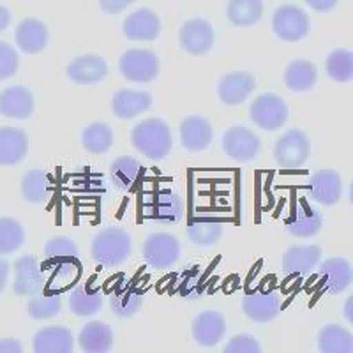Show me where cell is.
<instances>
[{"mask_svg":"<svg viewBox=\"0 0 353 353\" xmlns=\"http://www.w3.org/2000/svg\"><path fill=\"white\" fill-rule=\"evenodd\" d=\"M113 140H115L113 129L106 122L96 121L81 131V145L87 152L94 156L108 152L112 149Z\"/></svg>","mask_w":353,"mask_h":353,"instance_id":"34","label":"cell"},{"mask_svg":"<svg viewBox=\"0 0 353 353\" xmlns=\"http://www.w3.org/2000/svg\"><path fill=\"white\" fill-rule=\"evenodd\" d=\"M141 214L150 223L157 225H176L184 217L182 198L172 189L161 188L141 198Z\"/></svg>","mask_w":353,"mask_h":353,"instance_id":"3","label":"cell"},{"mask_svg":"<svg viewBox=\"0 0 353 353\" xmlns=\"http://www.w3.org/2000/svg\"><path fill=\"white\" fill-rule=\"evenodd\" d=\"M256 88V78L248 71L226 72L217 81V96L226 106L242 105Z\"/></svg>","mask_w":353,"mask_h":353,"instance_id":"11","label":"cell"},{"mask_svg":"<svg viewBox=\"0 0 353 353\" xmlns=\"http://www.w3.org/2000/svg\"><path fill=\"white\" fill-rule=\"evenodd\" d=\"M11 25V11L4 6H0V32Z\"/></svg>","mask_w":353,"mask_h":353,"instance_id":"49","label":"cell"},{"mask_svg":"<svg viewBox=\"0 0 353 353\" xmlns=\"http://www.w3.org/2000/svg\"><path fill=\"white\" fill-rule=\"evenodd\" d=\"M159 69V57L150 50H128L119 59V71L132 83H150L157 78Z\"/></svg>","mask_w":353,"mask_h":353,"instance_id":"7","label":"cell"},{"mask_svg":"<svg viewBox=\"0 0 353 353\" xmlns=\"http://www.w3.org/2000/svg\"><path fill=\"white\" fill-rule=\"evenodd\" d=\"M44 258L52 263V261L72 260V258H80V248L77 241L69 237H52L44 244Z\"/></svg>","mask_w":353,"mask_h":353,"instance_id":"40","label":"cell"},{"mask_svg":"<svg viewBox=\"0 0 353 353\" xmlns=\"http://www.w3.org/2000/svg\"><path fill=\"white\" fill-rule=\"evenodd\" d=\"M48 173L44 170L34 168L25 172L23 179H21V196L25 201L32 205L43 203L48 196Z\"/></svg>","mask_w":353,"mask_h":353,"instance_id":"36","label":"cell"},{"mask_svg":"<svg viewBox=\"0 0 353 353\" xmlns=\"http://www.w3.org/2000/svg\"><path fill=\"white\" fill-rule=\"evenodd\" d=\"M68 78L77 85H96L108 77V64L103 57L87 53L72 59L68 64Z\"/></svg>","mask_w":353,"mask_h":353,"instance_id":"16","label":"cell"},{"mask_svg":"<svg viewBox=\"0 0 353 353\" xmlns=\"http://www.w3.org/2000/svg\"><path fill=\"white\" fill-rule=\"evenodd\" d=\"M21 343L12 337H6L0 339V353H20L21 352Z\"/></svg>","mask_w":353,"mask_h":353,"instance_id":"47","label":"cell"},{"mask_svg":"<svg viewBox=\"0 0 353 353\" xmlns=\"http://www.w3.org/2000/svg\"><path fill=\"white\" fill-rule=\"evenodd\" d=\"M122 32L129 41H156L161 34V20L150 9H137L124 20Z\"/></svg>","mask_w":353,"mask_h":353,"instance_id":"23","label":"cell"},{"mask_svg":"<svg viewBox=\"0 0 353 353\" xmlns=\"http://www.w3.org/2000/svg\"><path fill=\"white\" fill-rule=\"evenodd\" d=\"M193 339L203 348H212L219 345L226 334V320L219 311H201L194 316L191 325Z\"/></svg>","mask_w":353,"mask_h":353,"instance_id":"17","label":"cell"},{"mask_svg":"<svg viewBox=\"0 0 353 353\" xmlns=\"http://www.w3.org/2000/svg\"><path fill=\"white\" fill-rule=\"evenodd\" d=\"M179 293H181V297L188 299V301H198V299L203 297V274L196 269L188 270L179 283Z\"/></svg>","mask_w":353,"mask_h":353,"instance_id":"42","label":"cell"},{"mask_svg":"<svg viewBox=\"0 0 353 353\" xmlns=\"http://www.w3.org/2000/svg\"><path fill=\"white\" fill-rule=\"evenodd\" d=\"M318 267V276L323 283V290L330 295H339L346 292L353 281V269L350 261L343 256L327 258L325 261H320Z\"/></svg>","mask_w":353,"mask_h":353,"instance_id":"15","label":"cell"},{"mask_svg":"<svg viewBox=\"0 0 353 353\" xmlns=\"http://www.w3.org/2000/svg\"><path fill=\"white\" fill-rule=\"evenodd\" d=\"M327 74L337 83H348L353 78V53L350 50H332L327 57Z\"/></svg>","mask_w":353,"mask_h":353,"instance_id":"38","label":"cell"},{"mask_svg":"<svg viewBox=\"0 0 353 353\" xmlns=\"http://www.w3.org/2000/svg\"><path fill=\"white\" fill-rule=\"evenodd\" d=\"M279 309V295L270 290H256L242 299V313L254 323H269L276 320Z\"/></svg>","mask_w":353,"mask_h":353,"instance_id":"14","label":"cell"},{"mask_svg":"<svg viewBox=\"0 0 353 353\" xmlns=\"http://www.w3.org/2000/svg\"><path fill=\"white\" fill-rule=\"evenodd\" d=\"M309 198L323 207H334L343 198V181L336 170H318L309 176Z\"/></svg>","mask_w":353,"mask_h":353,"instance_id":"12","label":"cell"},{"mask_svg":"<svg viewBox=\"0 0 353 353\" xmlns=\"http://www.w3.org/2000/svg\"><path fill=\"white\" fill-rule=\"evenodd\" d=\"M223 152L237 163H249L260 156L261 141L245 125H233L223 134Z\"/></svg>","mask_w":353,"mask_h":353,"instance_id":"9","label":"cell"},{"mask_svg":"<svg viewBox=\"0 0 353 353\" xmlns=\"http://www.w3.org/2000/svg\"><path fill=\"white\" fill-rule=\"evenodd\" d=\"M132 147L149 159H165L173 149V134L163 119H147L131 131Z\"/></svg>","mask_w":353,"mask_h":353,"instance_id":"2","label":"cell"},{"mask_svg":"<svg viewBox=\"0 0 353 353\" xmlns=\"http://www.w3.org/2000/svg\"><path fill=\"white\" fill-rule=\"evenodd\" d=\"M143 172L145 170L140 159L132 156H121L117 157L115 161H112V165L108 168V176L117 191L131 193V191L137 189L138 182L143 176Z\"/></svg>","mask_w":353,"mask_h":353,"instance_id":"22","label":"cell"},{"mask_svg":"<svg viewBox=\"0 0 353 353\" xmlns=\"http://www.w3.org/2000/svg\"><path fill=\"white\" fill-rule=\"evenodd\" d=\"M321 261V249L318 245H292L283 253L281 270L286 276H307Z\"/></svg>","mask_w":353,"mask_h":353,"instance_id":"18","label":"cell"},{"mask_svg":"<svg viewBox=\"0 0 353 353\" xmlns=\"http://www.w3.org/2000/svg\"><path fill=\"white\" fill-rule=\"evenodd\" d=\"M311 154V143L301 129H290L277 138L274 145V159L283 170H297L305 165Z\"/></svg>","mask_w":353,"mask_h":353,"instance_id":"4","label":"cell"},{"mask_svg":"<svg viewBox=\"0 0 353 353\" xmlns=\"http://www.w3.org/2000/svg\"><path fill=\"white\" fill-rule=\"evenodd\" d=\"M249 117L263 131H277L288 122V105L277 94H260L249 106Z\"/></svg>","mask_w":353,"mask_h":353,"instance_id":"6","label":"cell"},{"mask_svg":"<svg viewBox=\"0 0 353 353\" xmlns=\"http://www.w3.org/2000/svg\"><path fill=\"white\" fill-rule=\"evenodd\" d=\"M318 350L321 353H352L353 336L339 323H327L318 332Z\"/></svg>","mask_w":353,"mask_h":353,"instance_id":"33","label":"cell"},{"mask_svg":"<svg viewBox=\"0 0 353 353\" xmlns=\"http://www.w3.org/2000/svg\"><path fill=\"white\" fill-rule=\"evenodd\" d=\"M62 311V297L59 293H36L27 304V313L32 320H50Z\"/></svg>","mask_w":353,"mask_h":353,"instance_id":"37","label":"cell"},{"mask_svg":"<svg viewBox=\"0 0 353 353\" xmlns=\"http://www.w3.org/2000/svg\"><path fill=\"white\" fill-rule=\"evenodd\" d=\"M50 41L48 27L37 18H25L17 27L18 48L27 55H37L46 50Z\"/></svg>","mask_w":353,"mask_h":353,"instance_id":"28","label":"cell"},{"mask_svg":"<svg viewBox=\"0 0 353 353\" xmlns=\"http://www.w3.org/2000/svg\"><path fill=\"white\" fill-rule=\"evenodd\" d=\"M34 108H36V101H34L32 92L23 85L8 87L0 94V115L8 119L25 121L32 115Z\"/></svg>","mask_w":353,"mask_h":353,"instance_id":"21","label":"cell"},{"mask_svg":"<svg viewBox=\"0 0 353 353\" xmlns=\"http://www.w3.org/2000/svg\"><path fill=\"white\" fill-rule=\"evenodd\" d=\"M32 348L37 353H71L74 350V337L64 325L43 327L34 334Z\"/></svg>","mask_w":353,"mask_h":353,"instance_id":"25","label":"cell"},{"mask_svg":"<svg viewBox=\"0 0 353 353\" xmlns=\"http://www.w3.org/2000/svg\"><path fill=\"white\" fill-rule=\"evenodd\" d=\"M134 2L137 0H99V9L105 14H119V12H122L125 8L134 4Z\"/></svg>","mask_w":353,"mask_h":353,"instance_id":"45","label":"cell"},{"mask_svg":"<svg viewBox=\"0 0 353 353\" xmlns=\"http://www.w3.org/2000/svg\"><path fill=\"white\" fill-rule=\"evenodd\" d=\"M216 43V30L203 18H191L179 30V44L185 53L207 55Z\"/></svg>","mask_w":353,"mask_h":353,"instance_id":"10","label":"cell"},{"mask_svg":"<svg viewBox=\"0 0 353 353\" xmlns=\"http://www.w3.org/2000/svg\"><path fill=\"white\" fill-rule=\"evenodd\" d=\"M352 305H353V297H350L348 301L345 302V316H346V321H350V323H352V321H353Z\"/></svg>","mask_w":353,"mask_h":353,"instance_id":"50","label":"cell"},{"mask_svg":"<svg viewBox=\"0 0 353 353\" xmlns=\"http://www.w3.org/2000/svg\"><path fill=\"white\" fill-rule=\"evenodd\" d=\"M323 226V216L320 209H316L311 201L301 198L293 209L292 216L286 221V230L290 235L297 239H311L314 237Z\"/></svg>","mask_w":353,"mask_h":353,"instance_id":"13","label":"cell"},{"mask_svg":"<svg viewBox=\"0 0 353 353\" xmlns=\"http://www.w3.org/2000/svg\"><path fill=\"white\" fill-rule=\"evenodd\" d=\"M132 253V239L128 230L121 226H110V228L101 230L97 235H94L90 242V256L97 265L105 269L119 267Z\"/></svg>","mask_w":353,"mask_h":353,"instance_id":"1","label":"cell"},{"mask_svg":"<svg viewBox=\"0 0 353 353\" xmlns=\"http://www.w3.org/2000/svg\"><path fill=\"white\" fill-rule=\"evenodd\" d=\"M8 279H9V263L0 258V293L4 292L6 286H8Z\"/></svg>","mask_w":353,"mask_h":353,"instance_id":"48","label":"cell"},{"mask_svg":"<svg viewBox=\"0 0 353 353\" xmlns=\"http://www.w3.org/2000/svg\"><path fill=\"white\" fill-rule=\"evenodd\" d=\"M12 290L18 297H32L43 292V272L39 261L32 254H25L14 263V283Z\"/></svg>","mask_w":353,"mask_h":353,"instance_id":"20","label":"cell"},{"mask_svg":"<svg viewBox=\"0 0 353 353\" xmlns=\"http://www.w3.org/2000/svg\"><path fill=\"white\" fill-rule=\"evenodd\" d=\"M223 230H225V225L221 219L210 216V214H198L189 219L188 239L194 245L210 248L223 237Z\"/></svg>","mask_w":353,"mask_h":353,"instance_id":"29","label":"cell"},{"mask_svg":"<svg viewBox=\"0 0 353 353\" xmlns=\"http://www.w3.org/2000/svg\"><path fill=\"white\" fill-rule=\"evenodd\" d=\"M339 0H305V4L316 12H329L337 6Z\"/></svg>","mask_w":353,"mask_h":353,"instance_id":"46","label":"cell"},{"mask_svg":"<svg viewBox=\"0 0 353 353\" xmlns=\"http://www.w3.org/2000/svg\"><path fill=\"white\" fill-rule=\"evenodd\" d=\"M25 242V230L21 223L11 217L0 219V254H12Z\"/></svg>","mask_w":353,"mask_h":353,"instance_id":"39","label":"cell"},{"mask_svg":"<svg viewBox=\"0 0 353 353\" xmlns=\"http://www.w3.org/2000/svg\"><path fill=\"white\" fill-rule=\"evenodd\" d=\"M226 17L235 27H253L263 17L261 0H230Z\"/></svg>","mask_w":353,"mask_h":353,"instance_id":"35","label":"cell"},{"mask_svg":"<svg viewBox=\"0 0 353 353\" xmlns=\"http://www.w3.org/2000/svg\"><path fill=\"white\" fill-rule=\"evenodd\" d=\"M18 68H20V59L17 50L11 44L0 41V81L14 77Z\"/></svg>","mask_w":353,"mask_h":353,"instance_id":"43","label":"cell"},{"mask_svg":"<svg viewBox=\"0 0 353 353\" xmlns=\"http://www.w3.org/2000/svg\"><path fill=\"white\" fill-rule=\"evenodd\" d=\"M181 242L172 233H150L143 242V260L154 270H168L181 260Z\"/></svg>","mask_w":353,"mask_h":353,"instance_id":"5","label":"cell"},{"mask_svg":"<svg viewBox=\"0 0 353 353\" xmlns=\"http://www.w3.org/2000/svg\"><path fill=\"white\" fill-rule=\"evenodd\" d=\"M272 30L279 39L286 43H297L309 34L311 21L307 12L297 6H279L272 14Z\"/></svg>","mask_w":353,"mask_h":353,"instance_id":"8","label":"cell"},{"mask_svg":"<svg viewBox=\"0 0 353 353\" xmlns=\"http://www.w3.org/2000/svg\"><path fill=\"white\" fill-rule=\"evenodd\" d=\"M152 106V96L143 90H131V88H122L113 96L112 112L113 115L122 119V121H131L138 115L145 113Z\"/></svg>","mask_w":353,"mask_h":353,"instance_id":"27","label":"cell"},{"mask_svg":"<svg viewBox=\"0 0 353 353\" xmlns=\"http://www.w3.org/2000/svg\"><path fill=\"white\" fill-rule=\"evenodd\" d=\"M28 152V138L21 129L0 128V166L20 165Z\"/></svg>","mask_w":353,"mask_h":353,"instance_id":"30","label":"cell"},{"mask_svg":"<svg viewBox=\"0 0 353 353\" xmlns=\"http://www.w3.org/2000/svg\"><path fill=\"white\" fill-rule=\"evenodd\" d=\"M145 302V295L132 283H117L108 295L112 313L119 318H131L138 313Z\"/></svg>","mask_w":353,"mask_h":353,"instance_id":"24","label":"cell"},{"mask_svg":"<svg viewBox=\"0 0 353 353\" xmlns=\"http://www.w3.org/2000/svg\"><path fill=\"white\" fill-rule=\"evenodd\" d=\"M318 69L311 61L297 59L285 69V85L292 92H307L316 85Z\"/></svg>","mask_w":353,"mask_h":353,"instance_id":"32","label":"cell"},{"mask_svg":"<svg viewBox=\"0 0 353 353\" xmlns=\"http://www.w3.org/2000/svg\"><path fill=\"white\" fill-rule=\"evenodd\" d=\"M225 353H260L261 346L254 336L249 334H237L228 341V345L223 350Z\"/></svg>","mask_w":353,"mask_h":353,"instance_id":"44","label":"cell"},{"mask_svg":"<svg viewBox=\"0 0 353 353\" xmlns=\"http://www.w3.org/2000/svg\"><path fill=\"white\" fill-rule=\"evenodd\" d=\"M181 143L189 152H203L214 140L210 122L201 115H189L181 122Z\"/></svg>","mask_w":353,"mask_h":353,"instance_id":"19","label":"cell"},{"mask_svg":"<svg viewBox=\"0 0 353 353\" xmlns=\"http://www.w3.org/2000/svg\"><path fill=\"white\" fill-rule=\"evenodd\" d=\"M113 339V329L105 321H88L78 332V346L87 353L110 352Z\"/></svg>","mask_w":353,"mask_h":353,"instance_id":"31","label":"cell"},{"mask_svg":"<svg viewBox=\"0 0 353 353\" xmlns=\"http://www.w3.org/2000/svg\"><path fill=\"white\" fill-rule=\"evenodd\" d=\"M52 281L57 283V286H68L72 281H77L78 276L81 274L80 258H72V260L52 261Z\"/></svg>","mask_w":353,"mask_h":353,"instance_id":"41","label":"cell"},{"mask_svg":"<svg viewBox=\"0 0 353 353\" xmlns=\"http://www.w3.org/2000/svg\"><path fill=\"white\" fill-rule=\"evenodd\" d=\"M68 305L69 311L74 316H94L105 305V295L96 286L88 285V283H80V285L74 286L71 290V293H69Z\"/></svg>","mask_w":353,"mask_h":353,"instance_id":"26","label":"cell"}]
</instances>
